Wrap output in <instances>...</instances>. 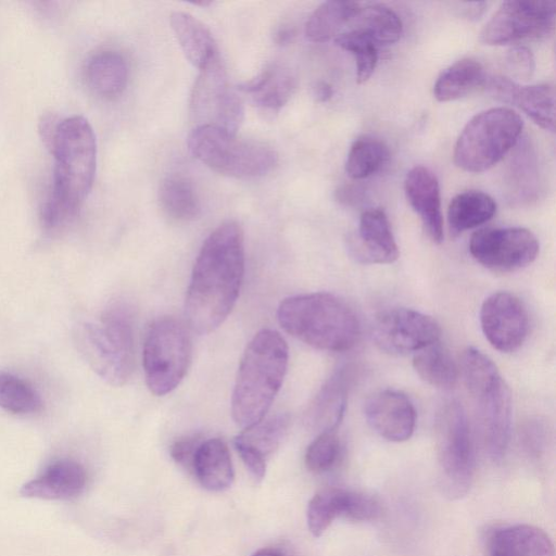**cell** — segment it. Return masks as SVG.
<instances>
[{
  "mask_svg": "<svg viewBox=\"0 0 556 556\" xmlns=\"http://www.w3.org/2000/svg\"><path fill=\"white\" fill-rule=\"evenodd\" d=\"M244 275L243 231L236 222L219 225L203 242L186 294L189 327L206 334L233 308Z\"/></svg>",
  "mask_w": 556,
  "mask_h": 556,
  "instance_id": "cell-1",
  "label": "cell"
},
{
  "mask_svg": "<svg viewBox=\"0 0 556 556\" xmlns=\"http://www.w3.org/2000/svg\"><path fill=\"white\" fill-rule=\"evenodd\" d=\"M49 150L54 167L40 220L46 231L56 232L74 220L93 185L97 143L91 125L80 115L60 121Z\"/></svg>",
  "mask_w": 556,
  "mask_h": 556,
  "instance_id": "cell-2",
  "label": "cell"
},
{
  "mask_svg": "<svg viewBox=\"0 0 556 556\" xmlns=\"http://www.w3.org/2000/svg\"><path fill=\"white\" fill-rule=\"evenodd\" d=\"M289 349L279 332L262 329L247 345L241 357L231 396L235 422L247 429L270 408L283 382Z\"/></svg>",
  "mask_w": 556,
  "mask_h": 556,
  "instance_id": "cell-3",
  "label": "cell"
},
{
  "mask_svg": "<svg viewBox=\"0 0 556 556\" xmlns=\"http://www.w3.org/2000/svg\"><path fill=\"white\" fill-rule=\"evenodd\" d=\"M277 318L289 334L323 351L350 350L361 337L359 319L353 307L328 292L285 299L278 306Z\"/></svg>",
  "mask_w": 556,
  "mask_h": 556,
  "instance_id": "cell-4",
  "label": "cell"
},
{
  "mask_svg": "<svg viewBox=\"0 0 556 556\" xmlns=\"http://www.w3.org/2000/svg\"><path fill=\"white\" fill-rule=\"evenodd\" d=\"M462 372L484 450L493 460H500L506 453L511 432L509 388L495 364L475 348L464 351Z\"/></svg>",
  "mask_w": 556,
  "mask_h": 556,
  "instance_id": "cell-5",
  "label": "cell"
},
{
  "mask_svg": "<svg viewBox=\"0 0 556 556\" xmlns=\"http://www.w3.org/2000/svg\"><path fill=\"white\" fill-rule=\"evenodd\" d=\"M75 343L90 368L106 383L125 384L135 369V331L127 305L114 303L93 321L80 324Z\"/></svg>",
  "mask_w": 556,
  "mask_h": 556,
  "instance_id": "cell-6",
  "label": "cell"
},
{
  "mask_svg": "<svg viewBox=\"0 0 556 556\" xmlns=\"http://www.w3.org/2000/svg\"><path fill=\"white\" fill-rule=\"evenodd\" d=\"M188 148L211 169L235 178L264 176L278 162L270 146L212 126H195L188 136Z\"/></svg>",
  "mask_w": 556,
  "mask_h": 556,
  "instance_id": "cell-7",
  "label": "cell"
},
{
  "mask_svg": "<svg viewBox=\"0 0 556 556\" xmlns=\"http://www.w3.org/2000/svg\"><path fill=\"white\" fill-rule=\"evenodd\" d=\"M523 127L511 109L493 108L475 115L454 148V163L469 173H482L498 163L517 143Z\"/></svg>",
  "mask_w": 556,
  "mask_h": 556,
  "instance_id": "cell-8",
  "label": "cell"
},
{
  "mask_svg": "<svg viewBox=\"0 0 556 556\" xmlns=\"http://www.w3.org/2000/svg\"><path fill=\"white\" fill-rule=\"evenodd\" d=\"M434 428L440 485L448 497H462L470 489L476 466L473 439L463 405L454 400L445 402Z\"/></svg>",
  "mask_w": 556,
  "mask_h": 556,
  "instance_id": "cell-9",
  "label": "cell"
},
{
  "mask_svg": "<svg viewBox=\"0 0 556 556\" xmlns=\"http://www.w3.org/2000/svg\"><path fill=\"white\" fill-rule=\"evenodd\" d=\"M192 353V342L186 325L164 316L150 326L143 344L144 378L151 393L162 396L178 387L184 379Z\"/></svg>",
  "mask_w": 556,
  "mask_h": 556,
  "instance_id": "cell-10",
  "label": "cell"
},
{
  "mask_svg": "<svg viewBox=\"0 0 556 556\" xmlns=\"http://www.w3.org/2000/svg\"><path fill=\"white\" fill-rule=\"evenodd\" d=\"M190 115L195 126L238 132L244 118V106L219 56L200 70L191 92Z\"/></svg>",
  "mask_w": 556,
  "mask_h": 556,
  "instance_id": "cell-11",
  "label": "cell"
},
{
  "mask_svg": "<svg viewBox=\"0 0 556 556\" xmlns=\"http://www.w3.org/2000/svg\"><path fill=\"white\" fill-rule=\"evenodd\" d=\"M555 25V3L549 1L503 2L480 33L479 40L502 46L548 36Z\"/></svg>",
  "mask_w": 556,
  "mask_h": 556,
  "instance_id": "cell-12",
  "label": "cell"
},
{
  "mask_svg": "<svg viewBox=\"0 0 556 556\" xmlns=\"http://www.w3.org/2000/svg\"><path fill=\"white\" fill-rule=\"evenodd\" d=\"M469 251L485 268L509 273L526 267L535 260L539 241L529 229L522 227H489L473 232Z\"/></svg>",
  "mask_w": 556,
  "mask_h": 556,
  "instance_id": "cell-13",
  "label": "cell"
},
{
  "mask_svg": "<svg viewBox=\"0 0 556 556\" xmlns=\"http://www.w3.org/2000/svg\"><path fill=\"white\" fill-rule=\"evenodd\" d=\"M440 334V326L431 316L405 307L381 312L371 326L376 345L393 355L416 353L438 342Z\"/></svg>",
  "mask_w": 556,
  "mask_h": 556,
  "instance_id": "cell-14",
  "label": "cell"
},
{
  "mask_svg": "<svg viewBox=\"0 0 556 556\" xmlns=\"http://www.w3.org/2000/svg\"><path fill=\"white\" fill-rule=\"evenodd\" d=\"M480 325L485 339L495 350L511 353L527 339L529 316L519 298L510 292L500 291L483 301Z\"/></svg>",
  "mask_w": 556,
  "mask_h": 556,
  "instance_id": "cell-15",
  "label": "cell"
},
{
  "mask_svg": "<svg viewBox=\"0 0 556 556\" xmlns=\"http://www.w3.org/2000/svg\"><path fill=\"white\" fill-rule=\"evenodd\" d=\"M365 417L380 437L391 442L408 440L416 426L414 404L397 390L386 389L372 394L365 404Z\"/></svg>",
  "mask_w": 556,
  "mask_h": 556,
  "instance_id": "cell-16",
  "label": "cell"
},
{
  "mask_svg": "<svg viewBox=\"0 0 556 556\" xmlns=\"http://www.w3.org/2000/svg\"><path fill=\"white\" fill-rule=\"evenodd\" d=\"M348 244L351 254L366 264H390L400 254L389 219L381 208L362 213L357 232L349 238Z\"/></svg>",
  "mask_w": 556,
  "mask_h": 556,
  "instance_id": "cell-17",
  "label": "cell"
},
{
  "mask_svg": "<svg viewBox=\"0 0 556 556\" xmlns=\"http://www.w3.org/2000/svg\"><path fill=\"white\" fill-rule=\"evenodd\" d=\"M88 475L77 460L61 458L48 465L36 478L24 483L20 494L26 498L70 501L86 489Z\"/></svg>",
  "mask_w": 556,
  "mask_h": 556,
  "instance_id": "cell-18",
  "label": "cell"
},
{
  "mask_svg": "<svg viewBox=\"0 0 556 556\" xmlns=\"http://www.w3.org/2000/svg\"><path fill=\"white\" fill-rule=\"evenodd\" d=\"M353 379L351 365L337 368L320 387L304 415L306 426L320 433L334 431L341 422Z\"/></svg>",
  "mask_w": 556,
  "mask_h": 556,
  "instance_id": "cell-19",
  "label": "cell"
},
{
  "mask_svg": "<svg viewBox=\"0 0 556 556\" xmlns=\"http://www.w3.org/2000/svg\"><path fill=\"white\" fill-rule=\"evenodd\" d=\"M404 187L407 201L419 216L428 237L435 243L442 242L443 216L437 176L418 165L407 173Z\"/></svg>",
  "mask_w": 556,
  "mask_h": 556,
  "instance_id": "cell-20",
  "label": "cell"
},
{
  "mask_svg": "<svg viewBox=\"0 0 556 556\" xmlns=\"http://www.w3.org/2000/svg\"><path fill=\"white\" fill-rule=\"evenodd\" d=\"M289 425V416L278 414L243 429L233 440L243 464L249 468L266 465L268 456L278 448L287 434Z\"/></svg>",
  "mask_w": 556,
  "mask_h": 556,
  "instance_id": "cell-21",
  "label": "cell"
},
{
  "mask_svg": "<svg viewBox=\"0 0 556 556\" xmlns=\"http://www.w3.org/2000/svg\"><path fill=\"white\" fill-rule=\"evenodd\" d=\"M84 79L96 96L113 99L119 96L128 81L125 58L114 50H101L89 56L84 67Z\"/></svg>",
  "mask_w": 556,
  "mask_h": 556,
  "instance_id": "cell-22",
  "label": "cell"
},
{
  "mask_svg": "<svg viewBox=\"0 0 556 556\" xmlns=\"http://www.w3.org/2000/svg\"><path fill=\"white\" fill-rule=\"evenodd\" d=\"M492 556H554V544L540 528L514 525L497 529L489 540Z\"/></svg>",
  "mask_w": 556,
  "mask_h": 556,
  "instance_id": "cell-23",
  "label": "cell"
},
{
  "mask_svg": "<svg viewBox=\"0 0 556 556\" xmlns=\"http://www.w3.org/2000/svg\"><path fill=\"white\" fill-rule=\"evenodd\" d=\"M192 471L204 489L213 492L227 490L235 475L226 443L219 438L203 440L197 450Z\"/></svg>",
  "mask_w": 556,
  "mask_h": 556,
  "instance_id": "cell-24",
  "label": "cell"
},
{
  "mask_svg": "<svg viewBox=\"0 0 556 556\" xmlns=\"http://www.w3.org/2000/svg\"><path fill=\"white\" fill-rule=\"evenodd\" d=\"M170 25L184 54L193 66L201 70L219 56L213 35L191 14L172 13Z\"/></svg>",
  "mask_w": 556,
  "mask_h": 556,
  "instance_id": "cell-25",
  "label": "cell"
},
{
  "mask_svg": "<svg viewBox=\"0 0 556 556\" xmlns=\"http://www.w3.org/2000/svg\"><path fill=\"white\" fill-rule=\"evenodd\" d=\"M294 88L293 74L281 66L266 68L238 86V90L250 94L255 105L268 112H278L289 101Z\"/></svg>",
  "mask_w": 556,
  "mask_h": 556,
  "instance_id": "cell-26",
  "label": "cell"
},
{
  "mask_svg": "<svg viewBox=\"0 0 556 556\" xmlns=\"http://www.w3.org/2000/svg\"><path fill=\"white\" fill-rule=\"evenodd\" d=\"M486 78L478 61L462 59L440 74L433 86V94L441 102L454 101L484 86Z\"/></svg>",
  "mask_w": 556,
  "mask_h": 556,
  "instance_id": "cell-27",
  "label": "cell"
},
{
  "mask_svg": "<svg viewBox=\"0 0 556 556\" xmlns=\"http://www.w3.org/2000/svg\"><path fill=\"white\" fill-rule=\"evenodd\" d=\"M496 212V203L489 194L468 190L453 198L447 210L448 228L453 236L476 228L490 220Z\"/></svg>",
  "mask_w": 556,
  "mask_h": 556,
  "instance_id": "cell-28",
  "label": "cell"
},
{
  "mask_svg": "<svg viewBox=\"0 0 556 556\" xmlns=\"http://www.w3.org/2000/svg\"><path fill=\"white\" fill-rule=\"evenodd\" d=\"M369 37L377 46L396 42L403 33V24L399 15L381 3H359L358 10L350 23Z\"/></svg>",
  "mask_w": 556,
  "mask_h": 556,
  "instance_id": "cell-29",
  "label": "cell"
},
{
  "mask_svg": "<svg viewBox=\"0 0 556 556\" xmlns=\"http://www.w3.org/2000/svg\"><path fill=\"white\" fill-rule=\"evenodd\" d=\"M413 366L425 382L438 389L450 390L457 383L458 367L439 341L416 352Z\"/></svg>",
  "mask_w": 556,
  "mask_h": 556,
  "instance_id": "cell-30",
  "label": "cell"
},
{
  "mask_svg": "<svg viewBox=\"0 0 556 556\" xmlns=\"http://www.w3.org/2000/svg\"><path fill=\"white\" fill-rule=\"evenodd\" d=\"M353 1L323 2L308 17L305 35L313 42H326L336 38L343 26L349 25L358 10Z\"/></svg>",
  "mask_w": 556,
  "mask_h": 556,
  "instance_id": "cell-31",
  "label": "cell"
},
{
  "mask_svg": "<svg viewBox=\"0 0 556 556\" xmlns=\"http://www.w3.org/2000/svg\"><path fill=\"white\" fill-rule=\"evenodd\" d=\"M509 103L518 106L541 128L555 130V88L549 84L515 85Z\"/></svg>",
  "mask_w": 556,
  "mask_h": 556,
  "instance_id": "cell-32",
  "label": "cell"
},
{
  "mask_svg": "<svg viewBox=\"0 0 556 556\" xmlns=\"http://www.w3.org/2000/svg\"><path fill=\"white\" fill-rule=\"evenodd\" d=\"M163 211L176 220L187 222L200 213V201L192 184L182 176H168L159 189Z\"/></svg>",
  "mask_w": 556,
  "mask_h": 556,
  "instance_id": "cell-33",
  "label": "cell"
},
{
  "mask_svg": "<svg viewBox=\"0 0 556 556\" xmlns=\"http://www.w3.org/2000/svg\"><path fill=\"white\" fill-rule=\"evenodd\" d=\"M350 490L326 488L308 502L307 527L314 536H320L338 517H345Z\"/></svg>",
  "mask_w": 556,
  "mask_h": 556,
  "instance_id": "cell-34",
  "label": "cell"
},
{
  "mask_svg": "<svg viewBox=\"0 0 556 556\" xmlns=\"http://www.w3.org/2000/svg\"><path fill=\"white\" fill-rule=\"evenodd\" d=\"M388 159L389 150L381 140L363 136L349 151L345 172L353 179H363L378 172Z\"/></svg>",
  "mask_w": 556,
  "mask_h": 556,
  "instance_id": "cell-35",
  "label": "cell"
},
{
  "mask_svg": "<svg viewBox=\"0 0 556 556\" xmlns=\"http://www.w3.org/2000/svg\"><path fill=\"white\" fill-rule=\"evenodd\" d=\"M0 408L15 415L35 414L42 408V400L30 383L0 371Z\"/></svg>",
  "mask_w": 556,
  "mask_h": 556,
  "instance_id": "cell-36",
  "label": "cell"
},
{
  "mask_svg": "<svg viewBox=\"0 0 556 556\" xmlns=\"http://www.w3.org/2000/svg\"><path fill=\"white\" fill-rule=\"evenodd\" d=\"M337 46L351 52L356 61V81L366 83L377 66L378 46L362 31L350 28L336 38Z\"/></svg>",
  "mask_w": 556,
  "mask_h": 556,
  "instance_id": "cell-37",
  "label": "cell"
},
{
  "mask_svg": "<svg viewBox=\"0 0 556 556\" xmlns=\"http://www.w3.org/2000/svg\"><path fill=\"white\" fill-rule=\"evenodd\" d=\"M341 443L336 431L318 433L305 453V465L313 472L331 469L339 460Z\"/></svg>",
  "mask_w": 556,
  "mask_h": 556,
  "instance_id": "cell-38",
  "label": "cell"
},
{
  "mask_svg": "<svg viewBox=\"0 0 556 556\" xmlns=\"http://www.w3.org/2000/svg\"><path fill=\"white\" fill-rule=\"evenodd\" d=\"M381 515L380 503L372 496L350 491L345 518L354 521H370Z\"/></svg>",
  "mask_w": 556,
  "mask_h": 556,
  "instance_id": "cell-39",
  "label": "cell"
},
{
  "mask_svg": "<svg viewBox=\"0 0 556 556\" xmlns=\"http://www.w3.org/2000/svg\"><path fill=\"white\" fill-rule=\"evenodd\" d=\"M506 65L514 77L523 80H528L533 75L535 68L532 52L523 46H516L508 51Z\"/></svg>",
  "mask_w": 556,
  "mask_h": 556,
  "instance_id": "cell-40",
  "label": "cell"
},
{
  "mask_svg": "<svg viewBox=\"0 0 556 556\" xmlns=\"http://www.w3.org/2000/svg\"><path fill=\"white\" fill-rule=\"evenodd\" d=\"M203 439L199 434L187 435L178 439L170 446L172 458L180 466L192 471L193 459Z\"/></svg>",
  "mask_w": 556,
  "mask_h": 556,
  "instance_id": "cell-41",
  "label": "cell"
},
{
  "mask_svg": "<svg viewBox=\"0 0 556 556\" xmlns=\"http://www.w3.org/2000/svg\"><path fill=\"white\" fill-rule=\"evenodd\" d=\"M59 122L60 121L52 114L45 115L40 121V135L48 149H50L52 144Z\"/></svg>",
  "mask_w": 556,
  "mask_h": 556,
  "instance_id": "cell-42",
  "label": "cell"
},
{
  "mask_svg": "<svg viewBox=\"0 0 556 556\" xmlns=\"http://www.w3.org/2000/svg\"><path fill=\"white\" fill-rule=\"evenodd\" d=\"M458 4L462 15L469 20H478L489 7V2H464Z\"/></svg>",
  "mask_w": 556,
  "mask_h": 556,
  "instance_id": "cell-43",
  "label": "cell"
},
{
  "mask_svg": "<svg viewBox=\"0 0 556 556\" xmlns=\"http://www.w3.org/2000/svg\"><path fill=\"white\" fill-rule=\"evenodd\" d=\"M337 199L345 205H352L357 202L359 194L352 186H343L337 190Z\"/></svg>",
  "mask_w": 556,
  "mask_h": 556,
  "instance_id": "cell-44",
  "label": "cell"
},
{
  "mask_svg": "<svg viewBox=\"0 0 556 556\" xmlns=\"http://www.w3.org/2000/svg\"><path fill=\"white\" fill-rule=\"evenodd\" d=\"M313 94L317 101L326 102L331 99L333 89L328 83L318 81L313 88Z\"/></svg>",
  "mask_w": 556,
  "mask_h": 556,
  "instance_id": "cell-45",
  "label": "cell"
},
{
  "mask_svg": "<svg viewBox=\"0 0 556 556\" xmlns=\"http://www.w3.org/2000/svg\"><path fill=\"white\" fill-rule=\"evenodd\" d=\"M292 37H293V31L291 29H288V28L280 29L277 33V41L279 43L288 42L290 39H292Z\"/></svg>",
  "mask_w": 556,
  "mask_h": 556,
  "instance_id": "cell-46",
  "label": "cell"
},
{
  "mask_svg": "<svg viewBox=\"0 0 556 556\" xmlns=\"http://www.w3.org/2000/svg\"><path fill=\"white\" fill-rule=\"evenodd\" d=\"M252 556H286L282 552L274 548H263L255 552Z\"/></svg>",
  "mask_w": 556,
  "mask_h": 556,
  "instance_id": "cell-47",
  "label": "cell"
}]
</instances>
